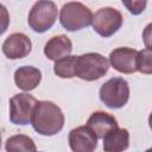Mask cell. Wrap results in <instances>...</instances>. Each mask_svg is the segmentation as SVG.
I'll use <instances>...</instances> for the list:
<instances>
[{"instance_id":"1","label":"cell","mask_w":152,"mask_h":152,"mask_svg":"<svg viewBox=\"0 0 152 152\" xmlns=\"http://www.w3.org/2000/svg\"><path fill=\"white\" fill-rule=\"evenodd\" d=\"M31 125L40 135H55L63 129V112L56 103L51 101H37L32 113Z\"/></svg>"},{"instance_id":"2","label":"cell","mask_w":152,"mask_h":152,"mask_svg":"<svg viewBox=\"0 0 152 152\" xmlns=\"http://www.w3.org/2000/svg\"><path fill=\"white\" fill-rule=\"evenodd\" d=\"M93 21V13L89 7L78 1H70L63 5L59 12L61 25L70 32L82 30Z\"/></svg>"},{"instance_id":"3","label":"cell","mask_w":152,"mask_h":152,"mask_svg":"<svg viewBox=\"0 0 152 152\" xmlns=\"http://www.w3.org/2000/svg\"><path fill=\"white\" fill-rule=\"evenodd\" d=\"M109 61L96 52H88L77 56L75 76L84 81H95L108 72Z\"/></svg>"},{"instance_id":"4","label":"cell","mask_w":152,"mask_h":152,"mask_svg":"<svg viewBox=\"0 0 152 152\" xmlns=\"http://www.w3.org/2000/svg\"><path fill=\"white\" fill-rule=\"evenodd\" d=\"M57 6L51 0H38L30 10L27 23L28 26L38 33L50 30L57 19Z\"/></svg>"},{"instance_id":"5","label":"cell","mask_w":152,"mask_h":152,"mask_svg":"<svg viewBox=\"0 0 152 152\" xmlns=\"http://www.w3.org/2000/svg\"><path fill=\"white\" fill-rule=\"evenodd\" d=\"M99 96L108 108H122L129 99V86L122 77H112L101 86Z\"/></svg>"},{"instance_id":"6","label":"cell","mask_w":152,"mask_h":152,"mask_svg":"<svg viewBox=\"0 0 152 152\" xmlns=\"http://www.w3.org/2000/svg\"><path fill=\"white\" fill-rule=\"evenodd\" d=\"M124 18L120 11L114 7H101L93 14V28L101 37L108 38L119 31Z\"/></svg>"},{"instance_id":"7","label":"cell","mask_w":152,"mask_h":152,"mask_svg":"<svg viewBox=\"0 0 152 152\" xmlns=\"http://www.w3.org/2000/svg\"><path fill=\"white\" fill-rule=\"evenodd\" d=\"M36 103V97L27 93H20L12 96L10 99V121L18 126L31 124Z\"/></svg>"},{"instance_id":"8","label":"cell","mask_w":152,"mask_h":152,"mask_svg":"<svg viewBox=\"0 0 152 152\" xmlns=\"http://www.w3.org/2000/svg\"><path fill=\"white\" fill-rule=\"evenodd\" d=\"M97 135L86 125L69 132V146L74 152H91L97 146Z\"/></svg>"},{"instance_id":"9","label":"cell","mask_w":152,"mask_h":152,"mask_svg":"<svg viewBox=\"0 0 152 152\" xmlns=\"http://www.w3.org/2000/svg\"><path fill=\"white\" fill-rule=\"evenodd\" d=\"M138 53L139 51L131 48H118L110 52L109 63L121 74H133L138 71Z\"/></svg>"},{"instance_id":"10","label":"cell","mask_w":152,"mask_h":152,"mask_svg":"<svg viewBox=\"0 0 152 152\" xmlns=\"http://www.w3.org/2000/svg\"><path fill=\"white\" fill-rule=\"evenodd\" d=\"M32 50V43L30 38L21 33L14 32L10 34L2 43V53L8 59H20L26 57Z\"/></svg>"},{"instance_id":"11","label":"cell","mask_w":152,"mask_h":152,"mask_svg":"<svg viewBox=\"0 0 152 152\" xmlns=\"http://www.w3.org/2000/svg\"><path fill=\"white\" fill-rule=\"evenodd\" d=\"M72 51V43L65 34L55 36L48 40L44 46V55L50 61H58L63 57H66Z\"/></svg>"},{"instance_id":"12","label":"cell","mask_w":152,"mask_h":152,"mask_svg":"<svg viewBox=\"0 0 152 152\" xmlns=\"http://www.w3.org/2000/svg\"><path fill=\"white\" fill-rule=\"evenodd\" d=\"M40 81H42L40 70L31 65L20 66L14 72L15 86L24 91H31L36 89L40 83Z\"/></svg>"},{"instance_id":"13","label":"cell","mask_w":152,"mask_h":152,"mask_svg":"<svg viewBox=\"0 0 152 152\" xmlns=\"http://www.w3.org/2000/svg\"><path fill=\"white\" fill-rule=\"evenodd\" d=\"M87 125L93 129V132L97 135V138L103 139V137L114 128H118L116 119L106 112H94L88 121Z\"/></svg>"},{"instance_id":"14","label":"cell","mask_w":152,"mask_h":152,"mask_svg":"<svg viewBox=\"0 0 152 152\" xmlns=\"http://www.w3.org/2000/svg\"><path fill=\"white\" fill-rule=\"evenodd\" d=\"M129 133L126 128H114L103 137V150L107 152H120L127 150Z\"/></svg>"},{"instance_id":"15","label":"cell","mask_w":152,"mask_h":152,"mask_svg":"<svg viewBox=\"0 0 152 152\" xmlns=\"http://www.w3.org/2000/svg\"><path fill=\"white\" fill-rule=\"evenodd\" d=\"M77 56H66L55 62L53 72L61 78H72L75 77Z\"/></svg>"},{"instance_id":"16","label":"cell","mask_w":152,"mask_h":152,"mask_svg":"<svg viewBox=\"0 0 152 152\" xmlns=\"http://www.w3.org/2000/svg\"><path fill=\"white\" fill-rule=\"evenodd\" d=\"M5 148L6 151H37L33 139L25 134H17L10 137L6 140Z\"/></svg>"},{"instance_id":"17","label":"cell","mask_w":152,"mask_h":152,"mask_svg":"<svg viewBox=\"0 0 152 152\" xmlns=\"http://www.w3.org/2000/svg\"><path fill=\"white\" fill-rule=\"evenodd\" d=\"M138 71L145 75H152V50L144 49L138 53Z\"/></svg>"},{"instance_id":"18","label":"cell","mask_w":152,"mask_h":152,"mask_svg":"<svg viewBox=\"0 0 152 152\" xmlns=\"http://www.w3.org/2000/svg\"><path fill=\"white\" fill-rule=\"evenodd\" d=\"M124 6L128 10V12L133 15L141 14L147 5V0H121Z\"/></svg>"},{"instance_id":"19","label":"cell","mask_w":152,"mask_h":152,"mask_svg":"<svg viewBox=\"0 0 152 152\" xmlns=\"http://www.w3.org/2000/svg\"><path fill=\"white\" fill-rule=\"evenodd\" d=\"M142 42L146 49L152 50V23L147 24L142 31Z\"/></svg>"},{"instance_id":"20","label":"cell","mask_w":152,"mask_h":152,"mask_svg":"<svg viewBox=\"0 0 152 152\" xmlns=\"http://www.w3.org/2000/svg\"><path fill=\"white\" fill-rule=\"evenodd\" d=\"M148 126H150V128L152 129V112H151V114H150V116H148Z\"/></svg>"}]
</instances>
